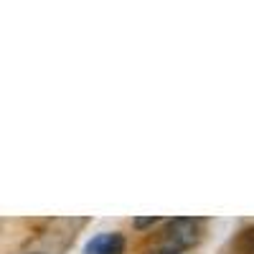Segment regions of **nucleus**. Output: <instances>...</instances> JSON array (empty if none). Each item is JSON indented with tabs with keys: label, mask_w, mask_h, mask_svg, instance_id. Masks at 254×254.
<instances>
[{
	"label": "nucleus",
	"mask_w": 254,
	"mask_h": 254,
	"mask_svg": "<svg viewBox=\"0 0 254 254\" xmlns=\"http://www.w3.org/2000/svg\"><path fill=\"white\" fill-rule=\"evenodd\" d=\"M201 231H203L201 219H190V216L171 219L165 224V231H163V247L173 249V252L190 249L201 242Z\"/></svg>",
	"instance_id": "f257e3e1"
},
{
	"label": "nucleus",
	"mask_w": 254,
	"mask_h": 254,
	"mask_svg": "<svg viewBox=\"0 0 254 254\" xmlns=\"http://www.w3.org/2000/svg\"><path fill=\"white\" fill-rule=\"evenodd\" d=\"M125 252V237L120 231H102L84 244V254H122Z\"/></svg>",
	"instance_id": "f03ea898"
},
{
	"label": "nucleus",
	"mask_w": 254,
	"mask_h": 254,
	"mask_svg": "<svg viewBox=\"0 0 254 254\" xmlns=\"http://www.w3.org/2000/svg\"><path fill=\"white\" fill-rule=\"evenodd\" d=\"M231 252L234 254H254V226L242 229L237 239L231 242Z\"/></svg>",
	"instance_id": "7ed1b4c3"
},
{
	"label": "nucleus",
	"mask_w": 254,
	"mask_h": 254,
	"mask_svg": "<svg viewBox=\"0 0 254 254\" xmlns=\"http://www.w3.org/2000/svg\"><path fill=\"white\" fill-rule=\"evenodd\" d=\"M158 221H160L158 216H147V219H135L132 226H135V229H147V226H155Z\"/></svg>",
	"instance_id": "20e7f679"
},
{
	"label": "nucleus",
	"mask_w": 254,
	"mask_h": 254,
	"mask_svg": "<svg viewBox=\"0 0 254 254\" xmlns=\"http://www.w3.org/2000/svg\"><path fill=\"white\" fill-rule=\"evenodd\" d=\"M147 254H178V252L168 249V247H160V249H153V252H147Z\"/></svg>",
	"instance_id": "39448f33"
}]
</instances>
